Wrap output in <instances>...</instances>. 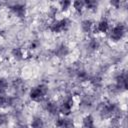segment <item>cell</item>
I'll return each instance as SVG.
<instances>
[{
    "mask_svg": "<svg viewBox=\"0 0 128 128\" xmlns=\"http://www.w3.org/2000/svg\"><path fill=\"white\" fill-rule=\"evenodd\" d=\"M49 92V87L45 83H41L32 87L29 91V98L36 103H40L45 100L47 94Z\"/></svg>",
    "mask_w": 128,
    "mask_h": 128,
    "instance_id": "6da1fadb",
    "label": "cell"
},
{
    "mask_svg": "<svg viewBox=\"0 0 128 128\" xmlns=\"http://www.w3.org/2000/svg\"><path fill=\"white\" fill-rule=\"evenodd\" d=\"M116 103L114 102H101L98 107V114L102 120H110L113 117V110Z\"/></svg>",
    "mask_w": 128,
    "mask_h": 128,
    "instance_id": "7a4b0ae2",
    "label": "cell"
},
{
    "mask_svg": "<svg viewBox=\"0 0 128 128\" xmlns=\"http://www.w3.org/2000/svg\"><path fill=\"white\" fill-rule=\"evenodd\" d=\"M125 34H126V26L122 23L114 25L108 31V36L110 40L113 42H119L124 38Z\"/></svg>",
    "mask_w": 128,
    "mask_h": 128,
    "instance_id": "3957f363",
    "label": "cell"
},
{
    "mask_svg": "<svg viewBox=\"0 0 128 128\" xmlns=\"http://www.w3.org/2000/svg\"><path fill=\"white\" fill-rule=\"evenodd\" d=\"M69 20L67 18H63V19H54L50 25H49V30L53 33H56V34H59V33H62L64 32L65 30L68 29L69 27Z\"/></svg>",
    "mask_w": 128,
    "mask_h": 128,
    "instance_id": "277c9868",
    "label": "cell"
},
{
    "mask_svg": "<svg viewBox=\"0 0 128 128\" xmlns=\"http://www.w3.org/2000/svg\"><path fill=\"white\" fill-rule=\"evenodd\" d=\"M73 103H74L73 96L71 94L66 95L59 105V114H61L62 116H69L72 112Z\"/></svg>",
    "mask_w": 128,
    "mask_h": 128,
    "instance_id": "5b68a950",
    "label": "cell"
},
{
    "mask_svg": "<svg viewBox=\"0 0 128 128\" xmlns=\"http://www.w3.org/2000/svg\"><path fill=\"white\" fill-rule=\"evenodd\" d=\"M127 79L128 75L126 70H121L115 76V85L118 87L120 92H124L127 90Z\"/></svg>",
    "mask_w": 128,
    "mask_h": 128,
    "instance_id": "8992f818",
    "label": "cell"
},
{
    "mask_svg": "<svg viewBox=\"0 0 128 128\" xmlns=\"http://www.w3.org/2000/svg\"><path fill=\"white\" fill-rule=\"evenodd\" d=\"M9 11L10 13L15 16L16 18L18 19H24L25 16H26V7L24 4H21V3H13L9 6Z\"/></svg>",
    "mask_w": 128,
    "mask_h": 128,
    "instance_id": "52a82bcc",
    "label": "cell"
},
{
    "mask_svg": "<svg viewBox=\"0 0 128 128\" xmlns=\"http://www.w3.org/2000/svg\"><path fill=\"white\" fill-rule=\"evenodd\" d=\"M41 103H43V109L51 116H58L59 114V105L52 100H44Z\"/></svg>",
    "mask_w": 128,
    "mask_h": 128,
    "instance_id": "ba28073f",
    "label": "cell"
},
{
    "mask_svg": "<svg viewBox=\"0 0 128 128\" xmlns=\"http://www.w3.org/2000/svg\"><path fill=\"white\" fill-rule=\"evenodd\" d=\"M55 126L57 128H74V121L68 116H57Z\"/></svg>",
    "mask_w": 128,
    "mask_h": 128,
    "instance_id": "9c48e42d",
    "label": "cell"
},
{
    "mask_svg": "<svg viewBox=\"0 0 128 128\" xmlns=\"http://www.w3.org/2000/svg\"><path fill=\"white\" fill-rule=\"evenodd\" d=\"M12 88L14 90V96L20 97L24 95L25 93V83L23 79L21 78H16L12 82Z\"/></svg>",
    "mask_w": 128,
    "mask_h": 128,
    "instance_id": "30bf717a",
    "label": "cell"
},
{
    "mask_svg": "<svg viewBox=\"0 0 128 128\" xmlns=\"http://www.w3.org/2000/svg\"><path fill=\"white\" fill-rule=\"evenodd\" d=\"M70 53V49L69 47L64 44V43H61L59 44L55 49H54V56H56L57 58H65L66 56H68Z\"/></svg>",
    "mask_w": 128,
    "mask_h": 128,
    "instance_id": "8fae6325",
    "label": "cell"
},
{
    "mask_svg": "<svg viewBox=\"0 0 128 128\" xmlns=\"http://www.w3.org/2000/svg\"><path fill=\"white\" fill-rule=\"evenodd\" d=\"M109 29H110V23H109L108 19L102 18L100 21H98V23L96 24L93 31H95L97 33H108Z\"/></svg>",
    "mask_w": 128,
    "mask_h": 128,
    "instance_id": "7c38bea8",
    "label": "cell"
},
{
    "mask_svg": "<svg viewBox=\"0 0 128 128\" xmlns=\"http://www.w3.org/2000/svg\"><path fill=\"white\" fill-rule=\"evenodd\" d=\"M8 107L13 109V111H18L22 107V100L17 96H8Z\"/></svg>",
    "mask_w": 128,
    "mask_h": 128,
    "instance_id": "4fadbf2b",
    "label": "cell"
},
{
    "mask_svg": "<svg viewBox=\"0 0 128 128\" xmlns=\"http://www.w3.org/2000/svg\"><path fill=\"white\" fill-rule=\"evenodd\" d=\"M92 105H93V98L90 95H84L81 97V100L79 102V107L82 110L87 111L92 107Z\"/></svg>",
    "mask_w": 128,
    "mask_h": 128,
    "instance_id": "5bb4252c",
    "label": "cell"
},
{
    "mask_svg": "<svg viewBox=\"0 0 128 128\" xmlns=\"http://www.w3.org/2000/svg\"><path fill=\"white\" fill-rule=\"evenodd\" d=\"M81 30L83 33L89 34L94 30V24L90 19H84L81 21Z\"/></svg>",
    "mask_w": 128,
    "mask_h": 128,
    "instance_id": "9a60e30c",
    "label": "cell"
},
{
    "mask_svg": "<svg viewBox=\"0 0 128 128\" xmlns=\"http://www.w3.org/2000/svg\"><path fill=\"white\" fill-rule=\"evenodd\" d=\"M87 50L89 52H95L100 48V42L97 38H91L87 43Z\"/></svg>",
    "mask_w": 128,
    "mask_h": 128,
    "instance_id": "2e32d148",
    "label": "cell"
},
{
    "mask_svg": "<svg viewBox=\"0 0 128 128\" xmlns=\"http://www.w3.org/2000/svg\"><path fill=\"white\" fill-rule=\"evenodd\" d=\"M30 128H45V122L40 116H34L31 120Z\"/></svg>",
    "mask_w": 128,
    "mask_h": 128,
    "instance_id": "e0dca14e",
    "label": "cell"
},
{
    "mask_svg": "<svg viewBox=\"0 0 128 128\" xmlns=\"http://www.w3.org/2000/svg\"><path fill=\"white\" fill-rule=\"evenodd\" d=\"M11 56L16 60V61H21L22 59H24V52L21 48L19 47H15L11 50Z\"/></svg>",
    "mask_w": 128,
    "mask_h": 128,
    "instance_id": "ac0fdd59",
    "label": "cell"
},
{
    "mask_svg": "<svg viewBox=\"0 0 128 128\" xmlns=\"http://www.w3.org/2000/svg\"><path fill=\"white\" fill-rule=\"evenodd\" d=\"M82 126L83 128H90L94 126V118L91 114H87L82 119Z\"/></svg>",
    "mask_w": 128,
    "mask_h": 128,
    "instance_id": "d6986e66",
    "label": "cell"
},
{
    "mask_svg": "<svg viewBox=\"0 0 128 128\" xmlns=\"http://www.w3.org/2000/svg\"><path fill=\"white\" fill-rule=\"evenodd\" d=\"M72 7L77 13H81L85 8V1L82 0H76L72 2Z\"/></svg>",
    "mask_w": 128,
    "mask_h": 128,
    "instance_id": "ffe728a7",
    "label": "cell"
},
{
    "mask_svg": "<svg viewBox=\"0 0 128 128\" xmlns=\"http://www.w3.org/2000/svg\"><path fill=\"white\" fill-rule=\"evenodd\" d=\"M9 86V82L5 77H0V95H5Z\"/></svg>",
    "mask_w": 128,
    "mask_h": 128,
    "instance_id": "44dd1931",
    "label": "cell"
},
{
    "mask_svg": "<svg viewBox=\"0 0 128 128\" xmlns=\"http://www.w3.org/2000/svg\"><path fill=\"white\" fill-rule=\"evenodd\" d=\"M107 93H108L109 96L115 97V96H117V95H118L119 93H121V92L119 91L118 87H117L115 84H110V85L107 86Z\"/></svg>",
    "mask_w": 128,
    "mask_h": 128,
    "instance_id": "7402d4cb",
    "label": "cell"
},
{
    "mask_svg": "<svg viewBox=\"0 0 128 128\" xmlns=\"http://www.w3.org/2000/svg\"><path fill=\"white\" fill-rule=\"evenodd\" d=\"M99 3L95 0H87L85 1V8L90 10V11H96L98 8Z\"/></svg>",
    "mask_w": 128,
    "mask_h": 128,
    "instance_id": "603a6c76",
    "label": "cell"
},
{
    "mask_svg": "<svg viewBox=\"0 0 128 128\" xmlns=\"http://www.w3.org/2000/svg\"><path fill=\"white\" fill-rule=\"evenodd\" d=\"M72 6V1H68V0H63L59 2V8L62 12H67Z\"/></svg>",
    "mask_w": 128,
    "mask_h": 128,
    "instance_id": "cb8c5ba5",
    "label": "cell"
},
{
    "mask_svg": "<svg viewBox=\"0 0 128 128\" xmlns=\"http://www.w3.org/2000/svg\"><path fill=\"white\" fill-rule=\"evenodd\" d=\"M89 81H90V83H91V85L94 87V88H100L101 86H102V79L99 77V76H94V77H92V78H90L89 79Z\"/></svg>",
    "mask_w": 128,
    "mask_h": 128,
    "instance_id": "d4e9b609",
    "label": "cell"
},
{
    "mask_svg": "<svg viewBox=\"0 0 128 128\" xmlns=\"http://www.w3.org/2000/svg\"><path fill=\"white\" fill-rule=\"evenodd\" d=\"M9 123V115L7 113H0V127L6 126Z\"/></svg>",
    "mask_w": 128,
    "mask_h": 128,
    "instance_id": "484cf974",
    "label": "cell"
},
{
    "mask_svg": "<svg viewBox=\"0 0 128 128\" xmlns=\"http://www.w3.org/2000/svg\"><path fill=\"white\" fill-rule=\"evenodd\" d=\"M8 108V96L0 95V109Z\"/></svg>",
    "mask_w": 128,
    "mask_h": 128,
    "instance_id": "4316f807",
    "label": "cell"
},
{
    "mask_svg": "<svg viewBox=\"0 0 128 128\" xmlns=\"http://www.w3.org/2000/svg\"><path fill=\"white\" fill-rule=\"evenodd\" d=\"M48 14H49V16H50L51 18H54V17L56 16V14H57V8L54 7V6H51V7L49 8Z\"/></svg>",
    "mask_w": 128,
    "mask_h": 128,
    "instance_id": "83f0119b",
    "label": "cell"
},
{
    "mask_svg": "<svg viewBox=\"0 0 128 128\" xmlns=\"http://www.w3.org/2000/svg\"><path fill=\"white\" fill-rule=\"evenodd\" d=\"M109 4L113 7V8H120V6H121V4H122V2L121 1H119V0H112V1H110L109 2Z\"/></svg>",
    "mask_w": 128,
    "mask_h": 128,
    "instance_id": "f1b7e54d",
    "label": "cell"
},
{
    "mask_svg": "<svg viewBox=\"0 0 128 128\" xmlns=\"http://www.w3.org/2000/svg\"><path fill=\"white\" fill-rule=\"evenodd\" d=\"M15 128H29V126H28L27 124L23 123V122H20V123H18V124L15 126Z\"/></svg>",
    "mask_w": 128,
    "mask_h": 128,
    "instance_id": "f546056e",
    "label": "cell"
},
{
    "mask_svg": "<svg viewBox=\"0 0 128 128\" xmlns=\"http://www.w3.org/2000/svg\"><path fill=\"white\" fill-rule=\"evenodd\" d=\"M37 47H38V42L33 41V42L30 44V49H36Z\"/></svg>",
    "mask_w": 128,
    "mask_h": 128,
    "instance_id": "4dcf8cb0",
    "label": "cell"
},
{
    "mask_svg": "<svg viewBox=\"0 0 128 128\" xmlns=\"http://www.w3.org/2000/svg\"><path fill=\"white\" fill-rule=\"evenodd\" d=\"M90 128H96V127H95V126H92V127H90Z\"/></svg>",
    "mask_w": 128,
    "mask_h": 128,
    "instance_id": "1f68e13d",
    "label": "cell"
},
{
    "mask_svg": "<svg viewBox=\"0 0 128 128\" xmlns=\"http://www.w3.org/2000/svg\"><path fill=\"white\" fill-rule=\"evenodd\" d=\"M0 34H1V29H0Z\"/></svg>",
    "mask_w": 128,
    "mask_h": 128,
    "instance_id": "d6a6232c",
    "label": "cell"
},
{
    "mask_svg": "<svg viewBox=\"0 0 128 128\" xmlns=\"http://www.w3.org/2000/svg\"><path fill=\"white\" fill-rule=\"evenodd\" d=\"M0 6H1V2H0Z\"/></svg>",
    "mask_w": 128,
    "mask_h": 128,
    "instance_id": "836d02e7",
    "label": "cell"
}]
</instances>
